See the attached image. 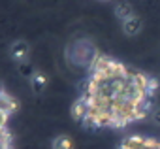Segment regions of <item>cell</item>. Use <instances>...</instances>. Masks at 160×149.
<instances>
[{"mask_svg":"<svg viewBox=\"0 0 160 149\" xmlns=\"http://www.w3.org/2000/svg\"><path fill=\"white\" fill-rule=\"evenodd\" d=\"M160 83L106 53H94L72 117L85 128H126L145 119L154 106Z\"/></svg>","mask_w":160,"mask_h":149,"instance_id":"cell-1","label":"cell"},{"mask_svg":"<svg viewBox=\"0 0 160 149\" xmlns=\"http://www.w3.org/2000/svg\"><path fill=\"white\" fill-rule=\"evenodd\" d=\"M117 17H119V21H121L122 32H124L126 36H136V34H139V30H141V17L136 13V10H134L130 4H126V2L119 4V6H117Z\"/></svg>","mask_w":160,"mask_h":149,"instance_id":"cell-2","label":"cell"},{"mask_svg":"<svg viewBox=\"0 0 160 149\" xmlns=\"http://www.w3.org/2000/svg\"><path fill=\"white\" fill-rule=\"evenodd\" d=\"M119 149H160V140L149 136H128L121 141Z\"/></svg>","mask_w":160,"mask_h":149,"instance_id":"cell-3","label":"cell"},{"mask_svg":"<svg viewBox=\"0 0 160 149\" xmlns=\"http://www.w3.org/2000/svg\"><path fill=\"white\" fill-rule=\"evenodd\" d=\"M30 55V45L25 42V40H15L12 45H10V57L17 62H25Z\"/></svg>","mask_w":160,"mask_h":149,"instance_id":"cell-4","label":"cell"},{"mask_svg":"<svg viewBox=\"0 0 160 149\" xmlns=\"http://www.w3.org/2000/svg\"><path fill=\"white\" fill-rule=\"evenodd\" d=\"M51 149H73V140L68 134H57L51 140Z\"/></svg>","mask_w":160,"mask_h":149,"instance_id":"cell-5","label":"cell"},{"mask_svg":"<svg viewBox=\"0 0 160 149\" xmlns=\"http://www.w3.org/2000/svg\"><path fill=\"white\" fill-rule=\"evenodd\" d=\"M30 83H32V89L36 93H40L45 87V76H43V74H40V72H34L32 78H30Z\"/></svg>","mask_w":160,"mask_h":149,"instance_id":"cell-6","label":"cell"}]
</instances>
